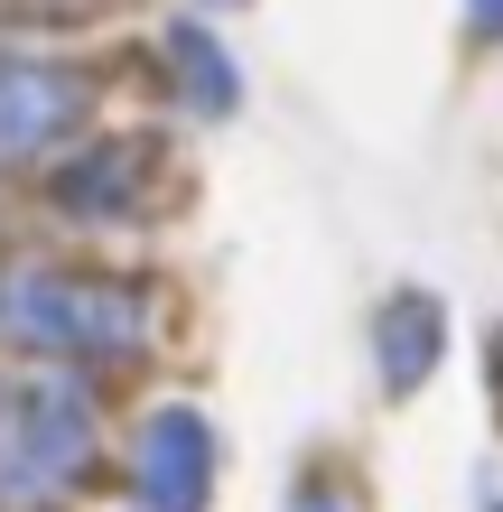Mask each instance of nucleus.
Instances as JSON below:
<instances>
[{
	"label": "nucleus",
	"mask_w": 503,
	"mask_h": 512,
	"mask_svg": "<svg viewBox=\"0 0 503 512\" xmlns=\"http://www.w3.org/2000/svg\"><path fill=\"white\" fill-rule=\"evenodd\" d=\"M0 336L47 354V364L103 373V364H140L150 354V298L112 270H56V261H19L0 270Z\"/></svg>",
	"instance_id": "1"
},
{
	"label": "nucleus",
	"mask_w": 503,
	"mask_h": 512,
	"mask_svg": "<svg viewBox=\"0 0 503 512\" xmlns=\"http://www.w3.org/2000/svg\"><path fill=\"white\" fill-rule=\"evenodd\" d=\"M94 457H103V410L75 364H38L0 382V503L47 512L94 475Z\"/></svg>",
	"instance_id": "2"
},
{
	"label": "nucleus",
	"mask_w": 503,
	"mask_h": 512,
	"mask_svg": "<svg viewBox=\"0 0 503 512\" xmlns=\"http://www.w3.org/2000/svg\"><path fill=\"white\" fill-rule=\"evenodd\" d=\"M84 84L66 56H0V168H38L84 131Z\"/></svg>",
	"instance_id": "3"
},
{
	"label": "nucleus",
	"mask_w": 503,
	"mask_h": 512,
	"mask_svg": "<svg viewBox=\"0 0 503 512\" xmlns=\"http://www.w3.org/2000/svg\"><path fill=\"white\" fill-rule=\"evenodd\" d=\"M215 503V419L159 401L131 429V512H205Z\"/></svg>",
	"instance_id": "4"
},
{
	"label": "nucleus",
	"mask_w": 503,
	"mask_h": 512,
	"mask_svg": "<svg viewBox=\"0 0 503 512\" xmlns=\"http://www.w3.org/2000/svg\"><path fill=\"white\" fill-rule=\"evenodd\" d=\"M150 177H159V140L150 131H103L56 159L47 205L66 224H140L150 215Z\"/></svg>",
	"instance_id": "5"
},
{
	"label": "nucleus",
	"mask_w": 503,
	"mask_h": 512,
	"mask_svg": "<svg viewBox=\"0 0 503 512\" xmlns=\"http://www.w3.org/2000/svg\"><path fill=\"white\" fill-rule=\"evenodd\" d=\"M438 354H448V308H438V289H392L373 308V364H382V391L392 401H410L429 373H438Z\"/></svg>",
	"instance_id": "6"
},
{
	"label": "nucleus",
	"mask_w": 503,
	"mask_h": 512,
	"mask_svg": "<svg viewBox=\"0 0 503 512\" xmlns=\"http://www.w3.org/2000/svg\"><path fill=\"white\" fill-rule=\"evenodd\" d=\"M168 56H177V94H187L196 122H224V112L243 103V75H233V56H224V38L205 19H177L168 28Z\"/></svg>",
	"instance_id": "7"
},
{
	"label": "nucleus",
	"mask_w": 503,
	"mask_h": 512,
	"mask_svg": "<svg viewBox=\"0 0 503 512\" xmlns=\"http://www.w3.org/2000/svg\"><path fill=\"white\" fill-rule=\"evenodd\" d=\"M289 512H354V503L327 485V475H317V485H299V494H289Z\"/></svg>",
	"instance_id": "8"
},
{
	"label": "nucleus",
	"mask_w": 503,
	"mask_h": 512,
	"mask_svg": "<svg viewBox=\"0 0 503 512\" xmlns=\"http://www.w3.org/2000/svg\"><path fill=\"white\" fill-rule=\"evenodd\" d=\"M466 19H476V38H503V0H466Z\"/></svg>",
	"instance_id": "9"
},
{
	"label": "nucleus",
	"mask_w": 503,
	"mask_h": 512,
	"mask_svg": "<svg viewBox=\"0 0 503 512\" xmlns=\"http://www.w3.org/2000/svg\"><path fill=\"white\" fill-rule=\"evenodd\" d=\"M205 10H243V0H205Z\"/></svg>",
	"instance_id": "10"
},
{
	"label": "nucleus",
	"mask_w": 503,
	"mask_h": 512,
	"mask_svg": "<svg viewBox=\"0 0 503 512\" xmlns=\"http://www.w3.org/2000/svg\"><path fill=\"white\" fill-rule=\"evenodd\" d=\"M494 512H503V503H494Z\"/></svg>",
	"instance_id": "11"
}]
</instances>
